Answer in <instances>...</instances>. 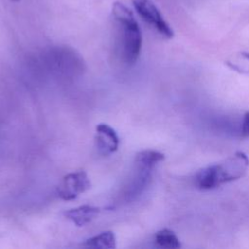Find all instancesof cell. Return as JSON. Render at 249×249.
Masks as SVG:
<instances>
[{
	"label": "cell",
	"instance_id": "obj_1",
	"mask_svg": "<svg viewBox=\"0 0 249 249\" xmlns=\"http://www.w3.org/2000/svg\"><path fill=\"white\" fill-rule=\"evenodd\" d=\"M249 167V158L243 152H235L220 162L199 170L195 184L200 190H212L243 177Z\"/></svg>",
	"mask_w": 249,
	"mask_h": 249
},
{
	"label": "cell",
	"instance_id": "obj_2",
	"mask_svg": "<svg viewBox=\"0 0 249 249\" xmlns=\"http://www.w3.org/2000/svg\"><path fill=\"white\" fill-rule=\"evenodd\" d=\"M112 14L122 30L121 48L122 57L127 65L134 64L142 48V33L138 22L130 9L122 2H115L112 6Z\"/></svg>",
	"mask_w": 249,
	"mask_h": 249
},
{
	"label": "cell",
	"instance_id": "obj_3",
	"mask_svg": "<svg viewBox=\"0 0 249 249\" xmlns=\"http://www.w3.org/2000/svg\"><path fill=\"white\" fill-rule=\"evenodd\" d=\"M164 160V155L156 150H143L134 160V172L123 190L122 199L130 202L142 195L149 186L155 167Z\"/></svg>",
	"mask_w": 249,
	"mask_h": 249
},
{
	"label": "cell",
	"instance_id": "obj_4",
	"mask_svg": "<svg viewBox=\"0 0 249 249\" xmlns=\"http://www.w3.org/2000/svg\"><path fill=\"white\" fill-rule=\"evenodd\" d=\"M132 5L139 17L153 26L161 36L171 39L174 36L173 29L164 20L158 7L151 0H131Z\"/></svg>",
	"mask_w": 249,
	"mask_h": 249
},
{
	"label": "cell",
	"instance_id": "obj_5",
	"mask_svg": "<svg viewBox=\"0 0 249 249\" xmlns=\"http://www.w3.org/2000/svg\"><path fill=\"white\" fill-rule=\"evenodd\" d=\"M90 188L86 171L79 170L66 174L57 187V196L63 200H73Z\"/></svg>",
	"mask_w": 249,
	"mask_h": 249
},
{
	"label": "cell",
	"instance_id": "obj_6",
	"mask_svg": "<svg viewBox=\"0 0 249 249\" xmlns=\"http://www.w3.org/2000/svg\"><path fill=\"white\" fill-rule=\"evenodd\" d=\"M119 136L113 127L107 124L96 125L95 145L99 154L109 156L115 153L119 148Z\"/></svg>",
	"mask_w": 249,
	"mask_h": 249
},
{
	"label": "cell",
	"instance_id": "obj_7",
	"mask_svg": "<svg viewBox=\"0 0 249 249\" xmlns=\"http://www.w3.org/2000/svg\"><path fill=\"white\" fill-rule=\"evenodd\" d=\"M100 212L99 207L85 204L64 212L66 219L74 223L77 227H83L91 222Z\"/></svg>",
	"mask_w": 249,
	"mask_h": 249
},
{
	"label": "cell",
	"instance_id": "obj_8",
	"mask_svg": "<svg viewBox=\"0 0 249 249\" xmlns=\"http://www.w3.org/2000/svg\"><path fill=\"white\" fill-rule=\"evenodd\" d=\"M85 245L90 248L114 249L116 248V236L113 231H103L86 240Z\"/></svg>",
	"mask_w": 249,
	"mask_h": 249
},
{
	"label": "cell",
	"instance_id": "obj_9",
	"mask_svg": "<svg viewBox=\"0 0 249 249\" xmlns=\"http://www.w3.org/2000/svg\"><path fill=\"white\" fill-rule=\"evenodd\" d=\"M226 65L232 71L249 76V53L239 52L226 60Z\"/></svg>",
	"mask_w": 249,
	"mask_h": 249
},
{
	"label": "cell",
	"instance_id": "obj_10",
	"mask_svg": "<svg viewBox=\"0 0 249 249\" xmlns=\"http://www.w3.org/2000/svg\"><path fill=\"white\" fill-rule=\"evenodd\" d=\"M155 243L160 248L176 249L181 247V243L177 235L169 229H162L155 235Z\"/></svg>",
	"mask_w": 249,
	"mask_h": 249
},
{
	"label": "cell",
	"instance_id": "obj_11",
	"mask_svg": "<svg viewBox=\"0 0 249 249\" xmlns=\"http://www.w3.org/2000/svg\"><path fill=\"white\" fill-rule=\"evenodd\" d=\"M240 135L242 137H248L249 136V111L245 113L242 123H241V127H240Z\"/></svg>",
	"mask_w": 249,
	"mask_h": 249
},
{
	"label": "cell",
	"instance_id": "obj_12",
	"mask_svg": "<svg viewBox=\"0 0 249 249\" xmlns=\"http://www.w3.org/2000/svg\"><path fill=\"white\" fill-rule=\"evenodd\" d=\"M12 1H13V2H18L19 0H12Z\"/></svg>",
	"mask_w": 249,
	"mask_h": 249
}]
</instances>
